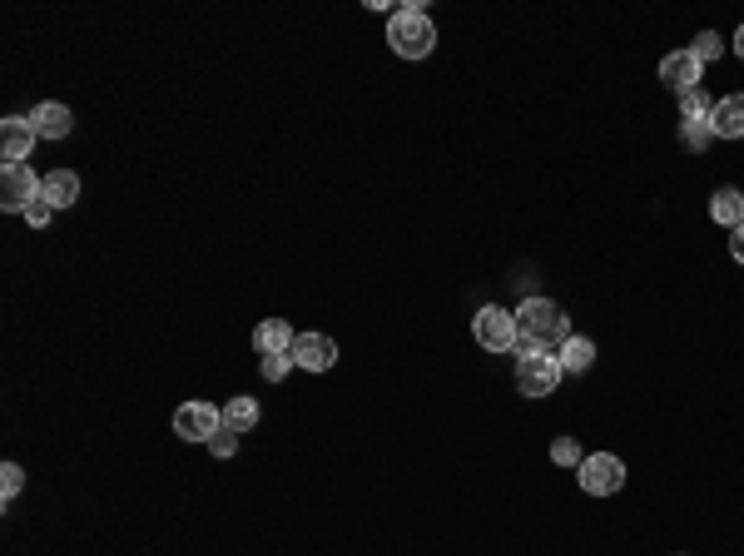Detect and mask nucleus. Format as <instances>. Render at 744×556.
<instances>
[{
    "mask_svg": "<svg viewBox=\"0 0 744 556\" xmlns=\"http://www.w3.org/2000/svg\"><path fill=\"white\" fill-rule=\"evenodd\" d=\"M516 353H556L561 344L570 338V319L566 308L551 303V298H526L522 308H516Z\"/></svg>",
    "mask_w": 744,
    "mask_h": 556,
    "instance_id": "1",
    "label": "nucleus"
},
{
    "mask_svg": "<svg viewBox=\"0 0 744 556\" xmlns=\"http://www.w3.org/2000/svg\"><path fill=\"white\" fill-rule=\"evenodd\" d=\"M387 46L402 60H427L432 50H437V25L427 21V11H422L418 0H402L393 11V21H387Z\"/></svg>",
    "mask_w": 744,
    "mask_h": 556,
    "instance_id": "2",
    "label": "nucleus"
},
{
    "mask_svg": "<svg viewBox=\"0 0 744 556\" xmlns=\"http://www.w3.org/2000/svg\"><path fill=\"white\" fill-rule=\"evenodd\" d=\"M566 378V367H561L556 353H526L516 358V392L522 398H551Z\"/></svg>",
    "mask_w": 744,
    "mask_h": 556,
    "instance_id": "3",
    "label": "nucleus"
},
{
    "mask_svg": "<svg viewBox=\"0 0 744 556\" xmlns=\"http://www.w3.org/2000/svg\"><path fill=\"white\" fill-rule=\"evenodd\" d=\"M576 482H581L586 497H616L620 487H626V462L616 452H591L576 467Z\"/></svg>",
    "mask_w": 744,
    "mask_h": 556,
    "instance_id": "4",
    "label": "nucleus"
},
{
    "mask_svg": "<svg viewBox=\"0 0 744 556\" xmlns=\"http://www.w3.org/2000/svg\"><path fill=\"white\" fill-rule=\"evenodd\" d=\"M472 338H477L487 353H516V313H506V308H497V303H487L472 319Z\"/></svg>",
    "mask_w": 744,
    "mask_h": 556,
    "instance_id": "5",
    "label": "nucleus"
},
{
    "mask_svg": "<svg viewBox=\"0 0 744 556\" xmlns=\"http://www.w3.org/2000/svg\"><path fill=\"white\" fill-rule=\"evenodd\" d=\"M40 184H46V174H36L30 165H5L0 169V209L25 214L30 204L40 199Z\"/></svg>",
    "mask_w": 744,
    "mask_h": 556,
    "instance_id": "6",
    "label": "nucleus"
},
{
    "mask_svg": "<svg viewBox=\"0 0 744 556\" xmlns=\"http://www.w3.org/2000/svg\"><path fill=\"white\" fill-rule=\"evenodd\" d=\"M175 432L184 442H214L223 432V408H214V403H184L175 413Z\"/></svg>",
    "mask_w": 744,
    "mask_h": 556,
    "instance_id": "7",
    "label": "nucleus"
},
{
    "mask_svg": "<svg viewBox=\"0 0 744 556\" xmlns=\"http://www.w3.org/2000/svg\"><path fill=\"white\" fill-rule=\"evenodd\" d=\"M36 125H30V119L25 115H5L0 119V159H5V165H25V159H30V150H36Z\"/></svg>",
    "mask_w": 744,
    "mask_h": 556,
    "instance_id": "8",
    "label": "nucleus"
},
{
    "mask_svg": "<svg viewBox=\"0 0 744 556\" xmlns=\"http://www.w3.org/2000/svg\"><path fill=\"white\" fill-rule=\"evenodd\" d=\"M660 80H665V90L685 95V90L705 85V65H700V60L690 55V50H670V55L660 60Z\"/></svg>",
    "mask_w": 744,
    "mask_h": 556,
    "instance_id": "9",
    "label": "nucleus"
},
{
    "mask_svg": "<svg viewBox=\"0 0 744 556\" xmlns=\"http://www.w3.org/2000/svg\"><path fill=\"white\" fill-rule=\"evenodd\" d=\"M293 363L308 367V373H328L337 363V344L328 333H298L293 338Z\"/></svg>",
    "mask_w": 744,
    "mask_h": 556,
    "instance_id": "10",
    "label": "nucleus"
},
{
    "mask_svg": "<svg viewBox=\"0 0 744 556\" xmlns=\"http://www.w3.org/2000/svg\"><path fill=\"white\" fill-rule=\"evenodd\" d=\"M709 130H715V140H744V90L715 100V109H709Z\"/></svg>",
    "mask_w": 744,
    "mask_h": 556,
    "instance_id": "11",
    "label": "nucleus"
},
{
    "mask_svg": "<svg viewBox=\"0 0 744 556\" xmlns=\"http://www.w3.org/2000/svg\"><path fill=\"white\" fill-rule=\"evenodd\" d=\"M30 125H36L40 140H65V134L75 130V115H70V105H60V100H46V105L30 109Z\"/></svg>",
    "mask_w": 744,
    "mask_h": 556,
    "instance_id": "12",
    "label": "nucleus"
},
{
    "mask_svg": "<svg viewBox=\"0 0 744 556\" xmlns=\"http://www.w3.org/2000/svg\"><path fill=\"white\" fill-rule=\"evenodd\" d=\"M40 199H50L55 209H70L80 199V174L75 169H50L46 184H40Z\"/></svg>",
    "mask_w": 744,
    "mask_h": 556,
    "instance_id": "13",
    "label": "nucleus"
},
{
    "mask_svg": "<svg viewBox=\"0 0 744 556\" xmlns=\"http://www.w3.org/2000/svg\"><path fill=\"white\" fill-rule=\"evenodd\" d=\"M293 338H298V333H293L283 319H264V323L254 328V348H258V358H268V353H293Z\"/></svg>",
    "mask_w": 744,
    "mask_h": 556,
    "instance_id": "14",
    "label": "nucleus"
},
{
    "mask_svg": "<svg viewBox=\"0 0 744 556\" xmlns=\"http://www.w3.org/2000/svg\"><path fill=\"white\" fill-rule=\"evenodd\" d=\"M709 219L724 229H740L744 224V190H720L709 199Z\"/></svg>",
    "mask_w": 744,
    "mask_h": 556,
    "instance_id": "15",
    "label": "nucleus"
},
{
    "mask_svg": "<svg viewBox=\"0 0 744 556\" xmlns=\"http://www.w3.org/2000/svg\"><path fill=\"white\" fill-rule=\"evenodd\" d=\"M223 427H229V432H254L258 427V403L254 398H244V392L229 398V403H223Z\"/></svg>",
    "mask_w": 744,
    "mask_h": 556,
    "instance_id": "16",
    "label": "nucleus"
},
{
    "mask_svg": "<svg viewBox=\"0 0 744 556\" xmlns=\"http://www.w3.org/2000/svg\"><path fill=\"white\" fill-rule=\"evenodd\" d=\"M556 358H561V367H566V373H586V367L595 363V344H591V338H576V333H570L566 344L556 348Z\"/></svg>",
    "mask_w": 744,
    "mask_h": 556,
    "instance_id": "17",
    "label": "nucleus"
},
{
    "mask_svg": "<svg viewBox=\"0 0 744 556\" xmlns=\"http://www.w3.org/2000/svg\"><path fill=\"white\" fill-rule=\"evenodd\" d=\"M709 109H715V100H709L705 85H695V90L680 95V119H709Z\"/></svg>",
    "mask_w": 744,
    "mask_h": 556,
    "instance_id": "18",
    "label": "nucleus"
},
{
    "mask_svg": "<svg viewBox=\"0 0 744 556\" xmlns=\"http://www.w3.org/2000/svg\"><path fill=\"white\" fill-rule=\"evenodd\" d=\"M680 140H685L690 150H709L715 130H709V119H680Z\"/></svg>",
    "mask_w": 744,
    "mask_h": 556,
    "instance_id": "19",
    "label": "nucleus"
},
{
    "mask_svg": "<svg viewBox=\"0 0 744 556\" xmlns=\"http://www.w3.org/2000/svg\"><path fill=\"white\" fill-rule=\"evenodd\" d=\"M690 55H695L700 65H709V60H720V55H724V40L715 36V30H700L695 46H690Z\"/></svg>",
    "mask_w": 744,
    "mask_h": 556,
    "instance_id": "20",
    "label": "nucleus"
},
{
    "mask_svg": "<svg viewBox=\"0 0 744 556\" xmlns=\"http://www.w3.org/2000/svg\"><path fill=\"white\" fill-rule=\"evenodd\" d=\"M21 487H25V473L15 467V462H5V467H0V497L15 502V497H21Z\"/></svg>",
    "mask_w": 744,
    "mask_h": 556,
    "instance_id": "21",
    "label": "nucleus"
},
{
    "mask_svg": "<svg viewBox=\"0 0 744 556\" xmlns=\"http://www.w3.org/2000/svg\"><path fill=\"white\" fill-rule=\"evenodd\" d=\"M258 367H264L268 383H279V378H288V367H298V363H293V353H268Z\"/></svg>",
    "mask_w": 744,
    "mask_h": 556,
    "instance_id": "22",
    "label": "nucleus"
},
{
    "mask_svg": "<svg viewBox=\"0 0 744 556\" xmlns=\"http://www.w3.org/2000/svg\"><path fill=\"white\" fill-rule=\"evenodd\" d=\"M551 462H556V467H581V448H576V438H556Z\"/></svg>",
    "mask_w": 744,
    "mask_h": 556,
    "instance_id": "23",
    "label": "nucleus"
},
{
    "mask_svg": "<svg viewBox=\"0 0 744 556\" xmlns=\"http://www.w3.org/2000/svg\"><path fill=\"white\" fill-rule=\"evenodd\" d=\"M50 219H55V204H50V199H36L30 209H25V224H30V229H46Z\"/></svg>",
    "mask_w": 744,
    "mask_h": 556,
    "instance_id": "24",
    "label": "nucleus"
},
{
    "mask_svg": "<svg viewBox=\"0 0 744 556\" xmlns=\"http://www.w3.org/2000/svg\"><path fill=\"white\" fill-rule=\"evenodd\" d=\"M209 452H214V457H223V462H229V457H233V452H239V432H229V427H223L219 438H214V442H209Z\"/></svg>",
    "mask_w": 744,
    "mask_h": 556,
    "instance_id": "25",
    "label": "nucleus"
},
{
    "mask_svg": "<svg viewBox=\"0 0 744 556\" xmlns=\"http://www.w3.org/2000/svg\"><path fill=\"white\" fill-rule=\"evenodd\" d=\"M730 254H734V263H744V224L730 229Z\"/></svg>",
    "mask_w": 744,
    "mask_h": 556,
    "instance_id": "26",
    "label": "nucleus"
},
{
    "mask_svg": "<svg viewBox=\"0 0 744 556\" xmlns=\"http://www.w3.org/2000/svg\"><path fill=\"white\" fill-rule=\"evenodd\" d=\"M734 50H740V60H744V25L734 30Z\"/></svg>",
    "mask_w": 744,
    "mask_h": 556,
    "instance_id": "27",
    "label": "nucleus"
}]
</instances>
